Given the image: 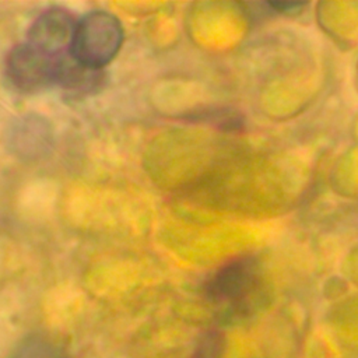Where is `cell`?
Wrapping results in <instances>:
<instances>
[{
	"mask_svg": "<svg viewBox=\"0 0 358 358\" xmlns=\"http://www.w3.org/2000/svg\"><path fill=\"white\" fill-rule=\"evenodd\" d=\"M122 42L120 21L108 11L96 10L77 22L69 55L84 66L101 70L116 56Z\"/></svg>",
	"mask_w": 358,
	"mask_h": 358,
	"instance_id": "6da1fadb",
	"label": "cell"
},
{
	"mask_svg": "<svg viewBox=\"0 0 358 358\" xmlns=\"http://www.w3.org/2000/svg\"><path fill=\"white\" fill-rule=\"evenodd\" d=\"M56 59L28 42L20 43L8 52L6 71L17 88L36 91L55 84Z\"/></svg>",
	"mask_w": 358,
	"mask_h": 358,
	"instance_id": "7a4b0ae2",
	"label": "cell"
},
{
	"mask_svg": "<svg viewBox=\"0 0 358 358\" xmlns=\"http://www.w3.org/2000/svg\"><path fill=\"white\" fill-rule=\"evenodd\" d=\"M257 263L252 257H236L207 280L204 292L214 302H242L257 288Z\"/></svg>",
	"mask_w": 358,
	"mask_h": 358,
	"instance_id": "3957f363",
	"label": "cell"
},
{
	"mask_svg": "<svg viewBox=\"0 0 358 358\" xmlns=\"http://www.w3.org/2000/svg\"><path fill=\"white\" fill-rule=\"evenodd\" d=\"M76 25L74 17L67 10L49 8L32 22L27 42L50 56H59L66 48H70Z\"/></svg>",
	"mask_w": 358,
	"mask_h": 358,
	"instance_id": "277c9868",
	"label": "cell"
},
{
	"mask_svg": "<svg viewBox=\"0 0 358 358\" xmlns=\"http://www.w3.org/2000/svg\"><path fill=\"white\" fill-rule=\"evenodd\" d=\"M101 70L81 64L70 55H59L56 59L55 84L71 92H88L101 83Z\"/></svg>",
	"mask_w": 358,
	"mask_h": 358,
	"instance_id": "5b68a950",
	"label": "cell"
},
{
	"mask_svg": "<svg viewBox=\"0 0 358 358\" xmlns=\"http://www.w3.org/2000/svg\"><path fill=\"white\" fill-rule=\"evenodd\" d=\"M11 358H63L62 351L50 340L32 336L24 340Z\"/></svg>",
	"mask_w": 358,
	"mask_h": 358,
	"instance_id": "8992f818",
	"label": "cell"
},
{
	"mask_svg": "<svg viewBox=\"0 0 358 358\" xmlns=\"http://www.w3.org/2000/svg\"><path fill=\"white\" fill-rule=\"evenodd\" d=\"M224 354V338L218 331H207L204 333L190 358H221Z\"/></svg>",
	"mask_w": 358,
	"mask_h": 358,
	"instance_id": "52a82bcc",
	"label": "cell"
}]
</instances>
